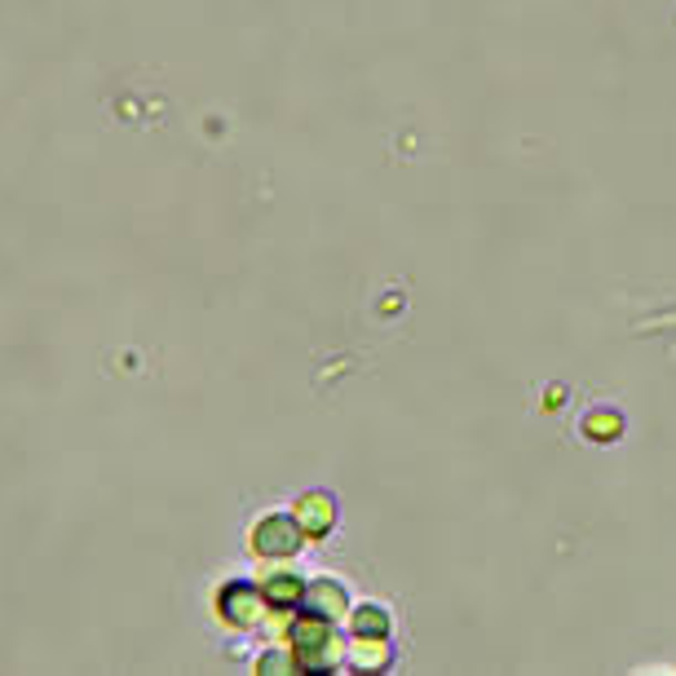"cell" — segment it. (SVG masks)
<instances>
[{
	"instance_id": "cell-9",
	"label": "cell",
	"mask_w": 676,
	"mask_h": 676,
	"mask_svg": "<svg viewBox=\"0 0 676 676\" xmlns=\"http://www.w3.org/2000/svg\"><path fill=\"white\" fill-rule=\"evenodd\" d=\"M584 429H588V438L611 442V438H619V433H624V420H619L615 411H593V416L584 420Z\"/></svg>"
},
{
	"instance_id": "cell-6",
	"label": "cell",
	"mask_w": 676,
	"mask_h": 676,
	"mask_svg": "<svg viewBox=\"0 0 676 676\" xmlns=\"http://www.w3.org/2000/svg\"><path fill=\"white\" fill-rule=\"evenodd\" d=\"M354 664L358 668H385L389 664V637H354Z\"/></svg>"
},
{
	"instance_id": "cell-10",
	"label": "cell",
	"mask_w": 676,
	"mask_h": 676,
	"mask_svg": "<svg viewBox=\"0 0 676 676\" xmlns=\"http://www.w3.org/2000/svg\"><path fill=\"white\" fill-rule=\"evenodd\" d=\"M293 668V659H266L262 664V673H288Z\"/></svg>"
},
{
	"instance_id": "cell-8",
	"label": "cell",
	"mask_w": 676,
	"mask_h": 676,
	"mask_svg": "<svg viewBox=\"0 0 676 676\" xmlns=\"http://www.w3.org/2000/svg\"><path fill=\"white\" fill-rule=\"evenodd\" d=\"M301 580L297 575H275V580H266V597L275 602V606H297L301 602Z\"/></svg>"
},
{
	"instance_id": "cell-2",
	"label": "cell",
	"mask_w": 676,
	"mask_h": 676,
	"mask_svg": "<svg viewBox=\"0 0 676 676\" xmlns=\"http://www.w3.org/2000/svg\"><path fill=\"white\" fill-rule=\"evenodd\" d=\"M253 549L266 553V557H288L301 549V526L293 518H266L257 531H253Z\"/></svg>"
},
{
	"instance_id": "cell-3",
	"label": "cell",
	"mask_w": 676,
	"mask_h": 676,
	"mask_svg": "<svg viewBox=\"0 0 676 676\" xmlns=\"http://www.w3.org/2000/svg\"><path fill=\"white\" fill-rule=\"evenodd\" d=\"M293 522H297V526H301V535H310V540L328 535V531L337 526V504H332V495H324V491L301 495V504H297Z\"/></svg>"
},
{
	"instance_id": "cell-5",
	"label": "cell",
	"mask_w": 676,
	"mask_h": 676,
	"mask_svg": "<svg viewBox=\"0 0 676 676\" xmlns=\"http://www.w3.org/2000/svg\"><path fill=\"white\" fill-rule=\"evenodd\" d=\"M222 615L235 624V628H253L262 619V593L248 588V584H231L222 593Z\"/></svg>"
},
{
	"instance_id": "cell-1",
	"label": "cell",
	"mask_w": 676,
	"mask_h": 676,
	"mask_svg": "<svg viewBox=\"0 0 676 676\" xmlns=\"http://www.w3.org/2000/svg\"><path fill=\"white\" fill-rule=\"evenodd\" d=\"M288 651H293V664L306 668V673H332L345 655V642H340L337 624L319 619V615H306V619H293L288 624Z\"/></svg>"
},
{
	"instance_id": "cell-4",
	"label": "cell",
	"mask_w": 676,
	"mask_h": 676,
	"mask_svg": "<svg viewBox=\"0 0 676 676\" xmlns=\"http://www.w3.org/2000/svg\"><path fill=\"white\" fill-rule=\"evenodd\" d=\"M301 602H306L319 619H328V624H340V619L349 615V597H345V588H340L337 580H319V584H310V588L301 593Z\"/></svg>"
},
{
	"instance_id": "cell-7",
	"label": "cell",
	"mask_w": 676,
	"mask_h": 676,
	"mask_svg": "<svg viewBox=\"0 0 676 676\" xmlns=\"http://www.w3.org/2000/svg\"><path fill=\"white\" fill-rule=\"evenodd\" d=\"M354 637H389V615L380 606H358L354 611Z\"/></svg>"
}]
</instances>
